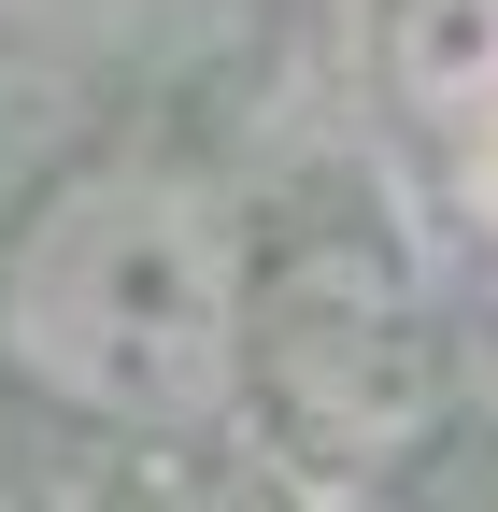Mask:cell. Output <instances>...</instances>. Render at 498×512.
<instances>
[{"label":"cell","instance_id":"obj_1","mask_svg":"<svg viewBox=\"0 0 498 512\" xmlns=\"http://www.w3.org/2000/svg\"><path fill=\"white\" fill-rule=\"evenodd\" d=\"M0 384L100 441L228 427L242 399V228L171 157H86L0 242Z\"/></svg>","mask_w":498,"mask_h":512},{"label":"cell","instance_id":"obj_3","mask_svg":"<svg viewBox=\"0 0 498 512\" xmlns=\"http://www.w3.org/2000/svg\"><path fill=\"white\" fill-rule=\"evenodd\" d=\"M100 512H314V484L271 441H242V427H171V441H129L114 456Z\"/></svg>","mask_w":498,"mask_h":512},{"label":"cell","instance_id":"obj_2","mask_svg":"<svg viewBox=\"0 0 498 512\" xmlns=\"http://www.w3.org/2000/svg\"><path fill=\"white\" fill-rule=\"evenodd\" d=\"M242 441L299 484H385L456 427V342L385 214H299L242 242Z\"/></svg>","mask_w":498,"mask_h":512},{"label":"cell","instance_id":"obj_4","mask_svg":"<svg viewBox=\"0 0 498 512\" xmlns=\"http://www.w3.org/2000/svg\"><path fill=\"white\" fill-rule=\"evenodd\" d=\"M385 72L413 114H484L498 100V0H385Z\"/></svg>","mask_w":498,"mask_h":512}]
</instances>
